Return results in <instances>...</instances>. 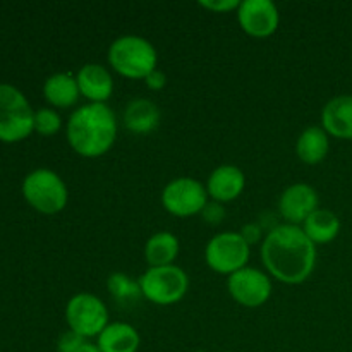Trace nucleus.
Returning <instances> with one entry per match:
<instances>
[{
	"instance_id": "f03ea898",
	"label": "nucleus",
	"mask_w": 352,
	"mask_h": 352,
	"mask_svg": "<svg viewBox=\"0 0 352 352\" xmlns=\"http://www.w3.org/2000/svg\"><path fill=\"white\" fill-rule=\"evenodd\" d=\"M117 140V117L107 103H86L67 120V141L85 158L103 157Z\"/></svg>"
},
{
	"instance_id": "5701e85b",
	"label": "nucleus",
	"mask_w": 352,
	"mask_h": 352,
	"mask_svg": "<svg viewBox=\"0 0 352 352\" xmlns=\"http://www.w3.org/2000/svg\"><path fill=\"white\" fill-rule=\"evenodd\" d=\"M60 127L62 117L58 116L57 110L43 107L34 112V131L41 136H54L60 131Z\"/></svg>"
},
{
	"instance_id": "6e6552de",
	"label": "nucleus",
	"mask_w": 352,
	"mask_h": 352,
	"mask_svg": "<svg viewBox=\"0 0 352 352\" xmlns=\"http://www.w3.org/2000/svg\"><path fill=\"white\" fill-rule=\"evenodd\" d=\"M65 322L69 330L89 340L91 337H98L110 323L109 308L98 296L79 292L72 296L65 306Z\"/></svg>"
},
{
	"instance_id": "20e7f679",
	"label": "nucleus",
	"mask_w": 352,
	"mask_h": 352,
	"mask_svg": "<svg viewBox=\"0 0 352 352\" xmlns=\"http://www.w3.org/2000/svg\"><path fill=\"white\" fill-rule=\"evenodd\" d=\"M34 131V112L23 91L12 85H0V141L17 143Z\"/></svg>"
},
{
	"instance_id": "bb28decb",
	"label": "nucleus",
	"mask_w": 352,
	"mask_h": 352,
	"mask_svg": "<svg viewBox=\"0 0 352 352\" xmlns=\"http://www.w3.org/2000/svg\"><path fill=\"white\" fill-rule=\"evenodd\" d=\"M241 236L246 239V243L250 244V246H253V244H258L261 239V227L258 226V223H246V226L241 229Z\"/></svg>"
},
{
	"instance_id": "412c9836",
	"label": "nucleus",
	"mask_w": 352,
	"mask_h": 352,
	"mask_svg": "<svg viewBox=\"0 0 352 352\" xmlns=\"http://www.w3.org/2000/svg\"><path fill=\"white\" fill-rule=\"evenodd\" d=\"M302 230L315 244H329L339 236L340 220L333 212L318 208L302 223Z\"/></svg>"
},
{
	"instance_id": "0eeeda50",
	"label": "nucleus",
	"mask_w": 352,
	"mask_h": 352,
	"mask_svg": "<svg viewBox=\"0 0 352 352\" xmlns=\"http://www.w3.org/2000/svg\"><path fill=\"white\" fill-rule=\"evenodd\" d=\"M250 256L251 246L241 236V232H232V230L213 236L205 248V261L210 270L227 277L248 267Z\"/></svg>"
},
{
	"instance_id": "c85d7f7f",
	"label": "nucleus",
	"mask_w": 352,
	"mask_h": 352,
	"mask_svg": "<svg viewBox=\"0 0 352 352\" xmlns=\"http://www.w3.org/2000/svg\"><path fill=\"white\" fill-rule=\"evenodd\" d=\"M78 352H102V351H100L98 344L89 342V340H85V344H82V346L79 347Z\"/></svg>"
},
{
	"instance_id": "ddd939ff",
	"label": "nucleus",
	"mask_w": 352,
	"mask_h": 352,
	"mask_svg": "<svg viewBox=\"0 0 352 352\" xmlns=\"http://www.w3.org/2000/svg\"><path fill=\"white\" fill-rule=\"evenodd\" d=\"M246 188V175L237 165L223 164L213 168L206 181L208 196L217 203H229L239 198Z\"/></svg>"
},
{
	"instance_id": "9b49d317",
	"label": "nucleus",
	"mask_w": 352,
	"mask_h": 352,
	"mask_svg": "<svg viewBox=\"0 0 352 352\" xmlns=\"http://www.w3.org/2000/svg\"><path fill=\"white\" fill-rule=\"evenodd\" d=\"M237 21L250 36L267 38L277 31L280 14L272 0H243L237 9Z\"/></svg>"
},
{
	"instance_id": "f8f14e48",
	"label": "nucleus",
	"mask_w": 352,
	"mask_h": 352,
	"mask_svg": "<svg viewBox=\"0 0 352 352\" xmlns=\"http://www.w3.org/2000/svg\"><path fill=\"white\" fill-rule=\"evenodd\" d=\"M320 198L313 186L305 182H296L284 189L278 199V212L285 223L291 226H302L305 220L318 210Z\"/></svg>"
},
{
	"instance_id": "423d86ee",
	"label": "nucleus",
	"mask_w": 352,
	"mask_h": 352,
	"mask_svg": "<svg viewBox=\"0 0 352 352\" xmlns=\"http://www.w3.org/2000/svg\"><path fill=\"white\" fill-rule=\"evenodd\" d=\"M143 298L157 306L177 305L184 299L189 289V277L177 265L150 267L140 277Z\"/></svg>"
},
{
	"instance_id": "9d476101",
	"label": "nucleus",
	"mask_w": 352,
	"mask_h": 352,
	"mask_svg": "<svg viewBox=\"0 0 352 352\" xmlns=\"http://www.w3.org/2000/svg\"><path fill=\"white\" fill-rule=\"evenodd\" d=\"M227 291L237 305L244 308H260L274 292L270 275L254 267H244L227 277Z\"/></svg>"
},
{
	"instance_id": "4468645a",
	"label": "nucleus",
	"mask_w": 352,
	"mask_h": 352,
	"mask_svg": "<svg viewBox=\"0 0 352 352\" xmlns=\"http://www.w3.org/2000/svg\"><path fill=\"white\" fill-rule=\"evenodd\" d=\"M79 93L88 103H107L113 93V78L102 64L89 62L76 72Z\"/></svg>"
},
{
	"instance_id": "f3484780",
	"label": "nucleus",
	"mask_w": 352,
	"mask_h": 352,
	"mask_svg": "<svg viewBox=\"0 0 352 352\" xmlns=\"http://www.w3.org/2000/svg\"><path fill=\"white\" fill-rule=\"evenodd\" d=\"M96 344L102 352H138L141 337L131 323L112 322L96 337Z\"/></svg>"
},
{
	"instance_id": "2eb2a0df",
	"label": "nucleus",
	"mask_w": 352,
	"mask_h": 352,
	"mask_svg": "<svg viewBox=\"0 0 352 352\" xmlns=\"http://www.w3.org/2000/svg\"><path fill=\"white\" fill-rule=\"evenodd\" d=\"M322 127L329 136L352 141V95L333 96L322 110Z\"/></svg>"
},
{
	"instance_id": "393cba45",
	"label": "nucleus",
	"mask_w": 352,
	"mask_h": 352,
	"mask_svg": "<svg viewBox=\"0 0 352 352\" xmlns=\"http://www.w3.org/2000/svg\"><path fill=\"white\" fill-rule=\"evenodd\" d=\"M239 0H199V6L206 10H212V12L226 14L230 10L239 9Z\"/></svg>"
},
{
	"instance_id": "a211bd4d",
	"label": "nucleus",
	"mask_w": 352,
	"mask_h": 352,
	"mask_svg": "<svg viewBox=\"0 0 352 352\" xmlns=\"http://www.w3.org/2000/svg\"><path fill=\"white\" fill-rule=\"evenodd\" d=\"M43 95L45 100L55 109H71L78 103L81 93L76 76L69 72H55L45 81Z\"/></svg>"
},
{
	"instance_id": "cd10ccee",
	"label": "nucleus",
	"mask_w": 352,
	"mask_h": 352,
	"mask_svg": "<svg viewBox=\"0 0 352 352\" xmlns=\"http://www.w3.org/2000/svg\"><path fill=\"white\" fill-rule=\"evenodd\" d=\"M144 85H146V88L151 89V91H160V89H164L165 85H167V78H165V74L160 69H157V71H153L146 79H144Z\"/></svg>"
},
{
	"instance_id": "aec40b11",
	"label": "nucleus",
	"mask_w": 352,
	"mask_h": 352,
	"mask_svg": "<svg viewBox=\"0 0 352 352\" xmlns=\"http://www.w3.org/2000/svg\"><path fill=\"white\" fill-rule=\"evenodd\" d=\"M179 239L168 230L155 232L144 244V260L150 267H168L174 265L179 254Z\"/></svg>"
},
{
	"instance_id": "4be33fe9",
	"label": "nucleus",
	"mask_w": 352,
	"mask_h": 352,
	"mask_svg": "<svg viewBox=\"0 0 352 352\" xmlns=\"http://www.w3.org/2000/svg\"><path fill=\"white\" fill-rule=\"evenodd\" d=\"M107 287L120 306H133L138 305L141 299H144L140 282L131 278L127 274H122V272H116V274L110 275L109 280H107Z\"/></svg>"
},
{
	"instance_id": "a878e982",
	"label": "nucleus",
	"mask_w": 352,
	"mask_h": 352,
	"mask_svg": "<svg viewBox=\"0 0 352 352\" xmlns=\"http://www.w3.org/2000/svg\"><path fill=\"white\" fill-rule=\"evenodd\" d=\"M201 215L206 222L212 223V226H217V223H220L223 219H226V208H223L222 203L212 201L205 206Z\"/></svg>"
},
{
	"instance_id": "1a4fd4ad",
	"label": "nucleus",
	"mask_w": 352,
	"mask_h": 352,
	"mask_svg": "<svg viewBox=\"0 0 352 352\" xmlns=\"http://www.w3.org/2000/svg\"><path fill=\"white\" fill-rule=\"evenodd\" d=\"M208 198L206 186L192 177L172 179L162 191L164 208L179 219L201 213L208 205Z\"/></svg>"
},
{
	"instance_id": "dca6fc26",
	"label": "nucleus",
	"mask_w": 352,
	"mask_h": 352,
	"mask_svg": "<svg viewBox=\"0 0 352 352\" xmlns=\"http://www.w3.org/2000/svg\"><path fill=\"white\" fill-rule=\"evenodd\" d=\"M124 126L133 134H148L160 124V107L150 98L131 100L124 110Z\"/></svg>"
},
{
	"instance_id": "7ed1b4c3",
	"label": "nucleus",
	"mask_w": 352,
	"mask_h": 352,
	"mask_svg": "<svg viewBox=\"0 0 352 352\" xmlns=\"http://www.w3.org/2000/svg\"><path fill=\"white\" fill-rule=\"evenodd\" d=\"M109 64L127 79H146L157 71L158 54L150 40L140 34H122L109 47Z\"/></svg>"
},
{
	"instance_id": "39448f33",
	"label": "nucleus",
	"mask_w": 352,
	"mask_h": 352,
	"mask_svg": "<svg viewBox=\"0 0 352 352\" xmlns=\"http://www.w3.org/2000/svg\"><path fill=\"white\" fill-rule=\"evenodd\" d=\"M24 199L36 212L55 215L67 206L69 191L57 172L50 168H36L23 181Z\"/></svg>"
},
{
	"instance_id": "f257e3e1",
	"label": "nucleus",
	"mask_w": 352,
	"mask_h": 352,
	"mask_svg": "<svg viewBox=\"0 0 352 352\" xmlns=\"http://www.w3.org/2000/svg\"><path fill=\"white\" fill-rule=\"evenodd\" d=\"M316 244L301 226L280 223L265 236L261 260L268 275L282 284H302L316 267Z\"/></svg>"
},
{
	"instance_id": "b1692460",
	"label": "nucleus",
	"mask_w": 352,
	"mask_h": 352,
	"mask_svg": "<svg viewBox=\"0 0 352 352\" xmlns=\"http://www.w3.org/2000/svg\"><path fill=\"white\" fill-rule=\"evenodd\" d=\"M86 339H82L81 336H78L72 330L62 333L57 340V352H78L79 347L85 344Z\"/></svg>"
},
{
	"instance_id": "6ab92c4d",
	"label": "nucleus",
	"mask_w": 352,
	"mask_h": 352,
	"mask_svg": "<svg viewBox=\"0 0 352 352\" xmlns=\"http://www.w3.org/2000/svg\"><path fill=\"white\" fill-rule=\"evenodd\" d=\"M330 140L322 126H309L296 141V155L306 165H318L329 155Z\"/></svg>"
}]
</instances>
